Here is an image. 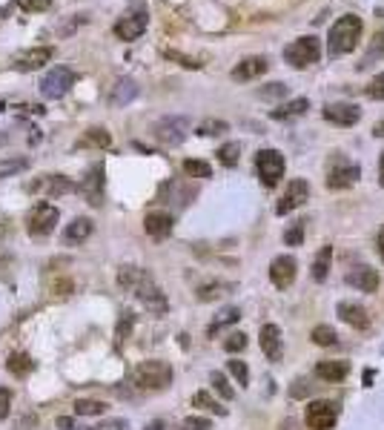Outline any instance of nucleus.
Listing matches in <instances>:
<instances>
[{"label": "nucleus", "instance_id": "14", "mask_svg": "<svg viewBox=\"0 0 384 430\" xmlns=\"http://www.w3.org/2000/svg\"><path fill=\"white\" fill-rule=\"evenodd\" d=\"M147 23H149V18H147L144 9H141V12H130V15H123V18L115 23V35H118L120 40H138V37L147 32Z\"/></svg>", "mask_w": 384, "mask_h": 430}, {"label": "nucleus", "instance_id": "46", "mask_svg": "<svg viewBox=\"0 0 384 430\" xmlns=\"http://www.w3.org/2000/svg\"><path fill=\"white\" fill-rule=\"evenodd\" d=\"M18 6L23 12H47L52 6V0H18Z\"/></svg>", "mask_w": 384, "mask_h": 430}, {"label": "nucleus", "instance_id": "10", "mask_svg": "<svg viewBox=\"0 0 384 430\" xmlns=\"http://www.w3.org/2000/svg\"><path fill=\"white\" fill-rule=\"evenodd\" d=\"M361 176V166L353 164V161H345V158H335L333 166L327 169V190H347L359 181Z\"/></svg>", "mask_w": 384, "mask_h": 430}, {"label": "nucleus", "instance_id": "17", "mask_svg": "<svg viewBox=\"0 0 384 430\" xmlns=\"http://www.w3.org/2000/svg\"><path fill=\"white\" fill-rule=\"evenodd\" d=\"M335 313H338L341 321L350 324V327H356V330H367L370 327V313L361 305H356V301H341Z\"/></svg>", "mask_w": 384, "mask_h": 430}, {"label": "nucleus", "instance_id": "28", "mask_svg": "<svg viewBox=\"0 0 384 430\" xmlns=\"http://www.w3.org/2000/svg\"><path fill=\"white\" fill-rule=\"evenodd\" d=\"M330 258H333V247H321L318 255H316V262H313V278L316 281H324L327 273H330Z\"/></svg>", "mask_w": 384, "mask_h": 430}, {"label": "nucleus", "instance_id": "59", "mask_svg": "<svg viewBox=\"0 0 384 430\" xmlns=\"http://www.w3.org/2000/svg\"><path fill=\"white\" fill-rule=\"evenodd\" d=\"M4 106H6V104H4V101H0V112H4Z\"/></svg>", "mask_w": 384, "mask_h": 430}, {"label": "nucleus", "instance_id": "7", "mask_svg": "<svg viewBox=\"0 0 384 430\" xmlns=\"http://www.w3.org/2000/svg\"><path fill=\"white\" fill-rule=\"evenodd\" d=\"M72 83H75V72L66 69V66H55L44 75V80H40L37 86H40V95H44L47 101H58L72 90Z\"/></svg>", "mask_w": 384, "mask_h": 430}, {"label": "nucleus", "instance_id": "55", "mask_svg": "<svg viewBox=\"0 0 384 430\" xmlns=\"http://www.w3.org/2000/svg\"><path fill=\"white\" fill-rule=\"evenodd\" d=\"M373 135H376V138H384V121H378V123L373 126Z\"/></svg>", "mask_w": 384, "mask_h": 430}, {"label": "nucleus", "instance_id": "51", "mask_svg": "<svg viewBox=\"0 0 384 430\" xmlns=\"http://www.w3.org/2000/svg\"><path fill=\"white\" fill-rule=\"evenodd\" d=\"M92 430H130V424H126L123 419H109V422H104V424H98Z\"/></svg>", "mask_w": 384, "mask_h": 430}, {"label": "nucleus", "instance_id": "12", "mask_svg": "<svg viewBox=\"0 0 384 430\" xmlns=\"http://www.w3.org/2000/svg\"><path fill=\"white\" fill-rule=\"evenodd\" d=\"M307 198H310V184L302 181V178H295V181L287 184V192H284L281 201L275 204V212H278V215H287V212H292V209L302 207Z\"/></svg>", "mask_w": 384, "mask_h": 430}, {"label": "nucleus", "instance_id": "11", "mask_svg": "<svg viewBox=\"0 0 384 430\" xmlns=\"http://www.w3.org/2000/svg\"><path fill=\"white\" fill-rule=\"evenodd\" d=\"M52 58H55V49L52 47H35V49H26V52L15 55L12 58V69H18V72H35L40 66H47Z\"/></svg>", "mask_w": 384, "mask_h": 430}, {"label": "nucleus", "instance_id": "40", "mask_svg": "<svg viewBox=\"0 0 384 430\" xmlns=\"http://www.w3.org/2000/svg\"><path fill=\"white\" fill-rule=\"evenodd\" d=\"M364 95L367 98H373V101H384V72L381 75H376L367 86H364Z\"/></svg>", "mask_w": 384, "mask_h": 430}, {"label": "nucleus", "instance_id": "43", "mask_svg": "<svg viewBox=\"0 0 384 430\" xmlns=\"http://www.w3.org/2000/svg\"><path fill=\"white\" fill-rule=\"evenodd\" d=\"M26 166H29V161H26V158L4 161V164H0V178H6V176H15V172H20V169H26Z\"/></svg>", "mask_w": 384, "mask_h": 430}, {"label": "nucleus", "instance_id": "22", "mask_svg": "<svg viewBox=\"0 0 384 430\" xmlns=\"http://www.w3.org/2000/svg\"><path fill=\"white\" fill-rule=\"evenodd\" d=\"M135 98H138V83H135L132 78H120V80L115 83L112 95H109V104H112V106H126V104H132Z\"/></svg>", "mask_w": 384, "mask_h": 430}, {"label": "nucleus", "instance_id": "31", "mask_svg": "<svg viewBox=\"0 0 384 430\" xmlns=\"http://www.w3.org/2000/svg\"><path fill=\"white\" fill-rule=\"evenodd\" d=\"M106 402H98V399H78L75 402V413L78 416H101V413H106Z\"/></svg>", "mask_w": 384, "mask_h": 430}, {"label": "nucleus", "instance_id": "6", "mask_svg": "<svg viewBox=\"0 0 384 430\" xmlns=\"http://www.w3.org/2000/svg\"><path fill=\"white\" fill-rule=\"evenodd\" d=\"M255 169H259V178L264 187H275L284 178L287 161L278 149H259V155H255Z\"/></svg>", "mask_w": 384, "mask_h": 430}, {"label": "nucleus", "instance_id": "23", "mask_svg": "<svg viewBox=\"0 0 384 430\" xmlns=\"http://www.w3.org/2000/svg\"><path fill=\"white\" fill-rule=\"evenodd\" d=\"M264 72H267V58H244L233 69V78L235 80H252V78H261Z\"/></svg>", "mask_w": 384, "mask_h": 430}, {"label": "nucleus", "instance_id": "37", "mask_svg": "<svg viewBox=\"0 0 384 430\" xmlns=\"http://www.w3.org/2000/svg\"><path fill=\"white\" fill-rule=\"evenodd\" d=\"M209 381H212V387H216V393H218L221 399H233V396H235V391L230 387V381H227V376H224V373H212V376H209Z\"/></svg>", "mask_w": 384, "mask_h": 430}, {"label": "nucleus", "instance_id": "5", "mask_svg": "<svg viewBox=\"0 0 384 430\" xmlns=\"http://www.w3.org/2000/svg\"><path fill=\"white\" fill-rule=\"evenodd\" d=\"M190 129H192L190 118L169 115V118H161V121L152 126V135H155V141H158L161 147H178V144L187 141Z\"/></svg>", "mask_w": 384, "mask_h": 430}, {"label": "nucleus", "instance_id": "16", "mask_svg": "<svg viewBox=\"0 0 384 430\" xmlns=\"http://www.w3.org/2000/svg\"><path fill=\"white\" fill-rule=\"evenodd\" d=\"M324 118H327L330 123H338V126H353V123L361 121V106L347 104V101L327 104V106H324Z\"/></svg>", "mask_w": 384, "mask_h": 430}, {"label": "nucleus", "instance_id": "48", "mask_svg": "<svg viewBox=\"0 0 384 430\" xmlns=\"http://www.w3.org/2000/svg\"><path fill=\"white\" fill-rule=\"evenodd\" d=\"M310 391H313V387H310L304 379H295L292 387H290V396H292V399H304V396H310Z\"/></svg>", "mask_w": 384, "mask_h": 430}, {"label": "nucleus", "instance_id": "57", "mask_svg": "<svg viewBox=\"0 0 384 430\" xmlns=\"http://www.w3.org/2000/svg\"><path fill=\"white\" fill-rule=\"evenodd\" d=\"M144 430H163V422H158V419H155V422H149Z\"/></svg>", "mask_w": 384, "mask_h": 430}, {"label": "nucleus", "instance_id": "30", "mask_svg": "<svg viewBox=\"0 0 384 430\" xmlns=\"http://www.w3.org/2000/svg\"><path fill=\"white\" fill-rule=\"evenodd\" d=\"M381 58H384V29H381V32H376V37L370 40V49H367V55L361 58V63H359V66L364 69V66H370L373 61H381Z\"/></svg>", "mask_w": 384, "mask_h": 430}, {"label": "nucleus", "instance_id": "52", "mask_svg": "<svg viewBox=\"0 0 384 430\" xmlns=\"http://www.w3.org/2000/svg\"><path fill=\"white\" fill-rule=\"evenodd\" d=\"M281 430H302V424H298L295 419H284L281 422Z\"/></svg>", "mask_w": 384, "mask_h": 430}, {"label": "nucleus", "instance_id": "45", "mask_svg": "<svg viewBox=\"0 0 384 430\" xmlns=\"http://www.w3.org/2000/svg\"><path fill=\"white\" fill-rule=\"evenodd\" d=\"M227 367H230V373H233V376L238 379V384H241V387H247V384H249V370H247V364H244V362L233 359V362L227 364Z\"/></svg>", "mask_w": 384, "mask_h": 430}, {"label": "nucleus", "instance_id": "34", "mask_svg": "<svg viewBox=\"0 0 384 430\" xmlns=\"http://www.w3.org/2000/svg\"><path fill=\"white\" fill-rule=\"evenodd\" d=\"M313 341L318 348H333V344H338V336L330 324H318V327H313Z\"/></svg>", "mask_w": 384, "mask_h": 430}, {"label": "nucleus", "instance_id": "26", "mask_svg": "<svg viewBox=\"0 0 384 430\" xmlns=\"http://www.w3.org/2000/svg\"><path fill=\"white\" fill-rule=\"evenodd\" d=\"M40 187H44V192L49 198H58V195H66L75 190V184L66 178V176H47L44 181H40Z\"/></svg>", "mask_w": 384, "mask_h": 430}, {"label": "nucleus", "instance_id": "29", "mask_svg": "<svg viewBox=\"0 0 384 430\" xmlns=\"http://www.w3.org/2000/svg\"><path fill=\"white\" fill-rule=\"evenodd\" d=\"M6 370L12 373V376H26V373H32L35 370V362L26 356V353H12L9 356V362H6Z\"/></svg>", "mask_w": 384, "mask_h": 430}, {"label": "nucleus", "instance_id": "44", "mask_svg": "<svg viewBox=\"0 0 384 430\" xmlns=\"http://www.w3.org/2000/svg\"><path fill=\"white\" fill-rule=\"evenodd\" d=\"M247 348V336L244 333H230V338L224 341V350L227 353H241Z\"/></svg>", "mask_w": 384, "mask_h": 430}, {"label": "nucleus", "instance_id": "54", "mask_svg": "<svg viewBox=\"0 0 384 430\" xmlns=\"http://www.w3.org/2000/svg\"><path fill=\"white\" fill-rule=\"evenodd\" d=\"M378 255H381V262H384V227L378 230Z\"/></svg>", "mask_w": 384, "mask_h": 430}, {"label": "nucleus", "instance_id": "41", "mask_svg": "<svg viewBox=\"0 0 384 430\" xmlns=\"http://www.w3.org/2000/svg\"><path fill=\"white\" fill-rule=\"evenodd\" d=\"M304 227H307V221H295V224L284 233V241H287L290 247H298V244L304 241Z\"/></svg>", "mask_w": 384, "mask_h": 430}, {"label": "nucleus", "instance_id": "13", "mask_svg": "<svg viewBox=\"0 0 384 430\" xmlns=\"http://www.w3.org/2000/svg\"><path fill=\"white\" fill-rule=\"evenodd\" d=\"M78 190H80V195L87 198L89 204H101L104 201V164H95L87 176H83V181L78 184Z\"/></svg>", "mask_w": 384, "mask_h": 430}, {"label": "nucleus", "instance_id": "38", "mask_svg": "<svg viewBox=\"0 0 384 430\" xmlns=\"http://www.w3.org/2000/svg\"><path fill=\"white\" fill-rule=\"evenodd\" d=\"M87 144H92V147H109L112 144V138H109V133L104 126H92V129H87Z\"/></svg>", "mask_w": 384, "mask_h": 430}, {"label": "nucleus", "instance_id": "24", "mask_svg": "<svg viewBox=\"0 0 384 430\" xmlns=\"http://www.w3.org/2000/svg\"><path fill=\"white\" fill-rule=\"evenodd\" d=\"M307 109H310V101H307V98H295V101H287V104H281L278 109H273L270 118H273V121H292V118H298V115H304Z\"/></svg>", "mask_w": 384, "mask_h": 430}, {"label": "nucleus", "instance_id": "21", "mask_svg": "<svg viewBox=\"0 0 384 430\" xmlns=\"http://www.w3.org/2000/svg\"><path fill=\"white\" fill-rule=\"evenodd\" d=\"M347 373H350V362H345V359H333V362H318L316 364V376L321 381H330V384L347 379Z\"/></svg>", "mask_w": 384, "mask_h": 430}, {"label": "nucleus", "instance_id": "58", "mask_svg": "<svg viewBox=\"0 0 384 430\" xmlns=\"http://www.w3.org/2000/svg\"><path fill=\"white\" fill-rule=\"evenodd\" d=\"M0 144H6V135H0Z\"/></svg>", "mask_w": 384, "mask_h": 430}, {"label": "nucleus", "instance_id": "42", "mask_svg": "<svg viewBox=\"0 0 384 430\" xmlns=\"http://www.w3.org/2000/svg\"><path fill=\"white\" fill-rule=\"evenodd\" d=\"M224 290H230V284H204V287L198 290V298H201V301H212V298L224 295Z\"/></svg>", "mask_w": 384, "mask_h": 430}, {"label": "nucleus", "instance_id": "1", "mask_svg": "<svg viewBox=\"0 0 384 430\" xmlns=\"http://www.w3.org/2000/svg\"><path fill=\"white\" fill-rule=\"evenodd\" d=\"M118 284L123 287V290H130L141 305L149 310V313H155V316H161V313H166L169 310V301H166V295H163V290L155 284V278L147 273V270H141V267H120L118 270Z\"/></svg>", "mask_w": 384, "mask_h": 430}, {"label": "nucleus", "instance_id": "56", "mask_svg": "<svg viewBox=\"0 0 384 430\" xmlns=\"http://www.w3.org/2000/svg\"><path fill=\"white\" fill-rule=\"evenodd\" d=\"M58 427H63V430H72V419L61 416V419H58Z\"/></svg>", "mask_w": 384, "mask_h": 430}, {"label": "nucleus", "instance_id": "53", "mask_svg": "<svg viewBox=\"0 0 384 430\" xmlns=\"http://www.w3.org/2000/svg\"><path fill=\"white\" fill-rule=\"evenodd\" d=\"M378 184L384 187V152H381V158H378Z\"/></svg>", "mask_w": 384, "mask_h": 430}, {"label": "nucleus", "instance_id": "27", "mask_svg": "<svg viewBox=\"0 0 384 430\" xmlns=\"http://www.w3.org/2000/svg\"><path fill=\"white\" fill-rule=\"evenodd\" d=\"M238 319H241V310H238V307H224V310L216 316V321L209 324V336L221 333V330L230 327V324H238Z\"/></svg>", "mask_w": 384, "mask_h": 430}, {"label": "nucleus", "instance_id": "19", "mask_svg": "<svg viewBox=\"0 0 384 430\" xmlns=\"http://www.w3.org/2000/svg\"><path fill=\"white\" fill-rule=\"evenodd\" d=\"M347 284L361 290V293H376L378 290V273L373 267H367V264H359V267H353L347 273Z\"/></svg>", "mask_w": 384, "mask_h": 430}, {"label": "nucleus", "instance_id": "9", "mask_svg": "<svg viewBox=\"0 0 384 430\" xmlns=\"http://www.w3.org/2000/svg\"><path fill=\"white\" fill-rule=\"evenodd\" d=\"M304 422H307L310 430H330L338 422V405L327 402V399H316V402L307 405Z\"/></svg>", "mask_w": 384, "mask_h": 430}, {"label": "nucleus", "instance_id": "33", "mask_svg": "<svg viewBox=\"0 0 384 430\" xmlns=\"http://www.w3.org/2000/svg\"><path fill=\"white\" fill-rule=\"evenodd\" d=\"M184 172L190 178H209L212 176V166L206 161H198V158H187L184 161Z\"/></svg>", "mask_w": 384, "mask_h": 430}, {"label": "nucleus", "instance_id": "3", "mask_svg": "<svg viewBox=\"0 0 384 430\" xmlns=\"http://www.w3.org/2000/svg\"><path fill=\"white\" fill-rule=\"evenodd\" d=\"M135 384L141 391H166L173 384V367L161 359H149V362H141L132 373Z\"/></svg>", "mask_w": 384, "mask_h": 430}, {"label": "nucleus", "instance_id": "4", "mask_svg": "<svg viewBox=\"0 0 384 430\" xmlns=\"http://www.w3.org/2000/svg\"><path fill=\"white\" fill-rule=\"evenodd\" d=\"M318 58H321V43H318V37H313V35H307V37H295L290 47H284V61H287L290 66H295V69H307V66L318 63Z\"/></svg>", "mask_w": 384, "mask_h": 430}, {"label": "nucleus", "instance_id": "36", "mask_svg": "<svg viewBox=\"0 0 384 430\" xmlns=\"http://www.w3.org/2000/svg\"><path fill=\"white\" fill-rule=\"evenodd\" d=\"M218 161H221L224 166H235V164L241 161V147H238V144H224V147L218 149Z\"/></svg>", "mask_w": 384, "mask_h": 430}, {"label": "nucleus", "instance_id": "35", "mask_svg": "<svg viewBox=\"0 0 384 430\" xmlns=\"http://www.w3.org/2000/svg\"><path fill=\"white\" fill-rule=\"evenodd\" d=\"M227 123L224 121H216V118H206L201 126H198V135H204V138H216V135H224L227 133Z\"/></svg>", "mask_w": 384, "mask_h": 430}, {"label": "nucleus", "instance_id": "18", "mask_svg": "<svg viewBox=\"0 0 384 430\" xmlns=\"http://www.w3.org/2000/svg\"><path fill=\"white\" fill-rule=\"evenodd\" d=\"M173 215L169 212H149L147 219H144V230H147V235L149 238H155V241H161V238H166L169 233H173Z\"/></svg>", "mask_w": 384, "mask_h": 430}, {"label": "nucleus", "instance_id": "49", "mask_svg": "<svg viewBox=\"0 0 384 430\" xmlns=\"http://www.w3.org/2000/svg\"><path fill=\"white\" fill-rule=\"evenodd\" d=\"M9 410H12V393L6 387H0V422L9 419Z\"/></svg>", "mask_w": 384, "mask_h": 430}, {"label": "nucleus", "instance_id": "8", "mask_svg": "<svg viewBox=\"0 0 384 430\" xmlns=\"http://www.w3.org/2000/svg\"><path fill=\"white\" fill-rule=\"evenodd\" d=\"M58 219H61L58 207H52V204H47V201L37 204V207L29 212V235H32V238H47V235H52Z\"/></svg>", "mask_w": 384, "mask_h": 430}, {"label": "nucleus", "instance_id": "50", "mask_svg": "<svg viewBox=\"0 0 384 430\" xmlns=\"http://www.w3.org/2000/svg\"><path fill=\"white\" fill-rule=\"evenodd\" d=\"M278 95H287V86L284 83H270L267 90H261V98H278Z\"/></svg>", "mask_w": 384, "mask_h": 430}, {"label": "nucleus", "instance_id": "15", "mask_svg": "<svg viewBox=\"0 0 384 430\" xmlns=\"http://www.w3.org/2000/svg\"><path fill=\"white\" fill-rule=\"evenodd\" d=\"M295 273H298V262H295L292 255H278V258H273V264H270V281H273L278 290L290 287V284L295 281Z\"/></svg>", "mask_w": 384, "mask_h": 430}, {"label": "nucleus", "instance_id": "20", "mask_svg": "<svg viewBox=\"0 0 384 430\" xmlns=\"http://www.w3.org/2000/svg\"><path fill=\"white\" fill-rule=\"evenodd\" d=\"M261 350L270 362H278L281 359V350H284V338H281V330L275 324H264L261 327Z\"/></svg>", "mask_w": 384, "mask_h": 430}, {"label": "nucleus", "instance_id": "32", "mask_svg": "<svg viewBox=\"0 0 384 430\" xmlns=\"http://www.w3.org/2000/svg\"><path fill=\"white\" fill-rule=\"evenodd\" d=\"M192 405L195 407H201V410H209V413H216V416H227V407H221L216 399H212L206 391H198L195 396H192Z\"/></svg>", "mask_w": 384, "mask_h": 430}, {"label": "nucleus", "instance_id": "39", "mask_svg": "<svg viewBox=\"0 0 384 430\" xmlns=\"http://www.w3.org/2000/svg\"><path fill=\"white\" fill-rule=\"evenodd\" d=\"M132 324H135V313H120V321H118V330H115V338L118 341H126L130 338V333H132Z\"/></svg>", "mask_w": 384, "mask_h": 430}, {"label": "nucleus", "instance_id": "25", "mask_svg": "<svg viewBox=\"0 0 384 430\" xmlns=\"http://www.w3.org/2000/svg\"><path fill=\"white\" fill-rule=\"evenodd\" d=\"M89 235H92V221H89V219H75V221L66 227L63 241H66V244H83Z\"/></svg>", "mask_w": 384, "mask_h": 430}, {"label": "nucleus", "instance_id": "2", "mask_svg": "<svg viewBox=\"0 0 384 430\" xmlns=\"http://www.w3.org/2000/svg\"><path fill=\"white\" fill-rule=\"evenodd\" d=\"M361 18L359 15H341L333 26H330V37H327V52L333 58H341V55H350L359 40H361Z\"/></svg>", "mask_w": 384, "mask_h": 430}, {"label": "nucleus", "instance_id": "47", "mask_svg": "<svg viewBox=\"0 0 384 430\" xmlns=\"http://www.w3.org/2000/svg\"><path fill=\"white\" fill-rule=\"evenodd\" d=\"M181 427H184V430H209L212 424H209V419H204V416H187Z\"/></svg>", "mask_w": 384, "mask_h": 430}]
</instances>
